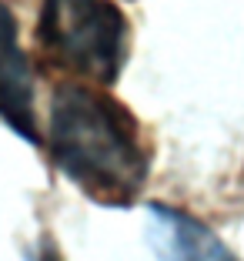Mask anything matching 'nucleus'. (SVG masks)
Listing matches in <instances>:
<instances>
[{
	"label": "nucleus",
	"mask_w": 244,
	"mask_h": 261,
	"mask_svg": "<svg viewBox=\"0 0 244 261\" xmlns=\"http://www.w3.org/2000/svg\"><path fill=\"white\" fill-rule=\"evenodd\" d=\"M53 164L87 198L127 207L147 185V147L138 117L91 84H61L50 97L47 130Z\"/></svg>",
	"instance_id": "f257e3e1"
},
{
	"label": "nucleus",
	"mask_w": 244,
	"mask_h": 261,
	"mask_svg": "<svg viewBox=\"0 0 244 261\" xmlns=\"http://www.w3.org/2000/svg\"><path fill=\"white\" fill-rule=\"evenodd\" d=\"M37 44L57 67L114 84L127 57V20L111 0H44Z\"/></svg>",
	"instance_id": "f03ea898"
},
{
	"label": "nucleus",
	"mask_w": 244,
	"mask_h": 261,
	"mask_svg": "<svg viewBox=\"0 0 244 261\" xmlns=\"http://www.w3.org/2000/svg\"><path fill=\"white\" fill-rule=\"evenodd\" d=\"M0 121L31 144L40 141L37 114H34L31 64L17 40V20L4 0H0Z\"/></svg>",
	"instance_id": "7ed1b4c3"
},
{
	"label": "nucleus",
	"mask_w": 244,
	"mask_h": 261,
	"mask_svg": "<svg viewBox=\"0 0 244 261\" xmlns=\"http://www.w3.org/2000/svg\"><path fill=\"white\" fill-rule=\"evenodd\" d=\"M147 241L157 261H237L204 221L168 204H147Z\"/></svg>",
	"instance_id": "20e7f679"
},
{
	"label": "nucleus",
	"mask_w": 244,
	"mask_h": 261,
	"mask_svg": "<svg viewBox=\"0 0 244 261\" xmlns=\"http://www.w3.org/2000/svg\"><path fill=\"white\" fill-rule=\"evenodd\" d=\"M27 261H61V258H57V251H53L50 241H44L40 248H34V251L27 254Z\"/></svg>",
	"instance_id": "39448f33"
}]
</instances>
